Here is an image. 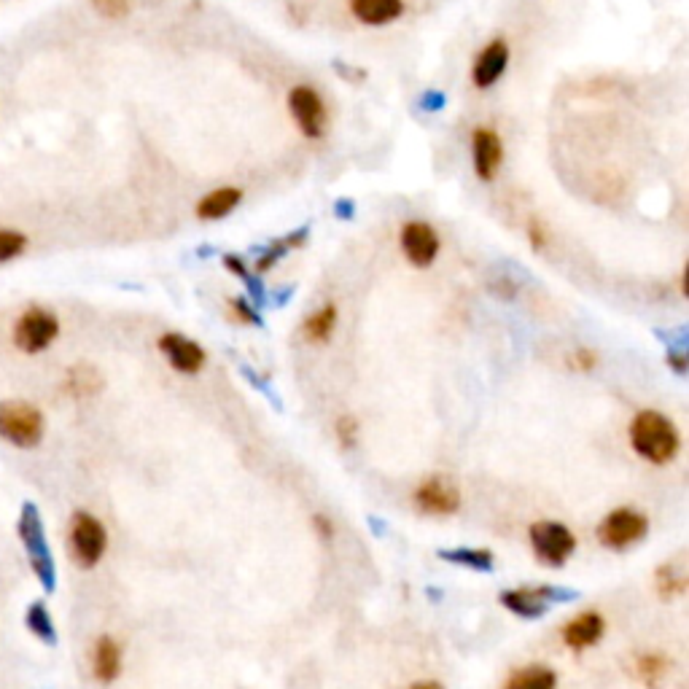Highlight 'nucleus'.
Instances as JSON below:
<instances>
[{
    "instance_id": "b1692460",
    "label": "nucleus",
    "mask_w": 689,
    "mask_h": 689,
    "mask_svg": "<svg viewBox=\"0 0 689 689\" xmlns=\"http://www.w3.org/2000/svg\"><path fill=\"white\" fill-rule=\"evenodd\" d=\"M439 555L450 560V563L477 568V571H490L493 568V555L488 550H466V547H461V550H442Z\"/></svg>"
},
{
    "instance_id": "2eb2a0df",
    "label": "nucleus",
    "mask_w": 689,
    "mask_h": 689,
    "mask_svg": "<svg viewBox=\"0 0 689 689\" xmlns=\"http://www.w3.org/2000/svg\"><path fill=\"white\" fill-rule=\"evenodd\" d=\"M606 633V622L598 611H582L576 614L574 620H568V625L563 628V641H566L568 649L574 652H582V649H590L593 644H598Z\"/></svg>"
},
{
    "instance_id": "9b49d317",
    "label": "nucleus",
    "mask_w": 689,
    "mask_h": 689,
    "mask_svg": "<svg viewBox=\"0 0 689 689\" xmlns=\"http://www.w3.org/2000/svg\"><path fill=\"white\" fill-rule=\"evenodd\" d=\"M402 251L407 262L418 270H426L437 262L439 256V235L437 229L426 221H407L402 227Z\"/></svg>"
},
{
    "instance_id": "1a4fd4ad",
    "label": "nucleus",
    "mask_w": 689,
    "mask_h": 689,
    "mask_svg": "<svg viewBox=\"0 0 689 689\" xmlns=\"http://www.w3.org/2000/svg\"><path fill=\"white\" fill-rule=\"evenodd\" d=\"M288 111L294 116L299 132L310 140H318L326 130V108L321 95L313 87H294L288 92Z\"/></svg>"
},
{
    "instance_id": "6e6552de",
    "label": "nucleus",
    "mask_w": 689,
    "mask_h": 689,
    "mask_svg": "<svg viewBox=\"0 0 689 689\" xmlns=\"http://www.w3.org/2000/svg\"><path fill=\"white\" fill-rule=\"evenodd\" d=\"M415 506L418 512L431 517H447L458 512L461 506V490L455 488L453 482L442 477V474H434V477H426L415 488Z\"/></svg>"
},
{
    "instance_id": "72a5a7b5",
    "label": "nucleus",
    "mask_w": 689,
    "mask_h": 689,
    "mask_svg": "<svg viewBox=\"0 0 689 689\" xmlns=\"http://www.w3.org/2000/svg\"><path fill=\"white\" fill-rule=\"evenodd\" d=\"M224 264H227L232 275H240V278H245V267H243V262H240V259H235V256H227V259H224Z\"/></svg>"
},
{
    "instance_id": "7c9ffc66",
    "label": "nucleus",
    "mask_w": 689,
    "mask_h": 689,
    "mask_svg": "<svg viewBox=\"0 0 689 689\" xmlns=\"http://www.w3.org/2000/svg\"><path fill=\"white\" fill-rule=\"evenodd\" d=\"M531 243L536 251H541L544 245H547V229H544V224H539V221H531Z\"/></svg>"
},
{
    "instance_id": "f03ea898",
    "label": "nucleus",
    "mask_w": 689,
    "mask_h": 689,
    "mask_svg": "<svg viewBox=\"0 0 689 689\" xmlns=\"http://www.w3.org/2000/svg\"><path fill=\"white\" fill-rule=\"evenodd\" d=\"M19 539H22V547H25L27 563L33 568V574L38 576V582L44 585L46 593H52L54 585H57V566H54L52 550H49V541H46L44 520H41V512L35 504H25L22 512H19Z\"/></svg>"
},
{
    "instance_id": "f257e3e1",
    "label": "nucleus",
    "mask_w": 689,
    "mask_h": 689,
    "mask_svg": "<svg viewBox=\"0 0 689 689\" xmlns=\"http://www.w3.org/2000/svg\"><path fill=\"white\" fill-rule=\"evenodd\" d=\"M630 445L644 461L665 466L679 455L681 437L673 420L665 418L663 412L644 410L630 423Z\"/></svg>"
},
{
    "instance_id": "6ab92c4d",
    "label": "nucleus",
    "mask_w": 689,
    "mask_h": 689,
    "mask_svg": "<svg viewBox=\"0 0 689 689\" xmlns=\"http://www.w3.org/2000/svg\"><path fill=\"white\" fill-rule=\"evenodd\" d=\"M558 687V676L547 665H525L523 671L509 676L504 689H555Z\"/></svg>"
},
{
    "instance_id": "5701e85b",
    "label": "nucleus",
    "mask_w": 689,
    "mask_h": 689,
    "mask_svg": "<svg viewBox=\"0 0 689 689\" xmlns=\"http://www.w3.org/2000/svg\"><path fill=\"white\" fill-rule=\"evenodd\" d=\"M25 622H27V630H30L38 641H44V644H49V646L57 644V628H54L52 614H49V609H46L44 603L41 601L30 603V609H27V614H25Z\"/></svg>"
},
{
    "instance_id": "c85d7f7f",
    "label": "nucleus",
    "mask_w": 689,
    "mask_h": 689,
    "mask_svg": "<svg viewBox=\"0 0 689 689\" xmlns=\"http://www.w3.org/2000/svg\"><path fill=\"white\" fill-rule=\"evenodd\" d=\"M337 439H340V445L345 447V450H350V447H356V442H358V420L353 418V415H342V418L337 420Z\"/></svg>"
},
{
    "instance_id": "4468645a",
    "label": "nucleus",
    "mask_w": 689,
    "mask_h": 689,
    "mask_svg": "<svg viewBox=\"0 0 689 689\" xmlns=\"http://www.w3.org/2000/svg\"><path fill=\"white\" fill-rule=\"evenodd\" d=\"M506 65H509V44H506L504 38L490 41V44L480 52L477 62H474V70H471V81H474V87H480V89L493 87V84L504 76Z\"/></svg>"
},
{
    "instance_id": "412c9836",
    "label": "nucleus",
    "mask_w": 689,
    "mask_h": 689,
    "mask_svg": "<svg viewBox=\"0 0 689 689\" xmlns=\"http://www.w3.org/2000/svg\"><path fill=\"white\" fill-rule=\"evenodd\" d=\"M334 329H337V305H323L318 307L310 318L305 321V337L315 345L332 340Z\"/></svg>"
},
{
    "instance_id": "423d86ee",
    "label": "nucleus",
    "mask_w": 689,
    "mask_h": 689,
    "mask_svg": "<svg viewBox=\"0 0 689 689\" xmlns=\"http://www.w3.org/2000/svg\"><path fill=\"white\" fill-rule=\"evenodd\" d=\"M531 547L533 555L550 568L566 566V560L574 555L576 539L563 523L541 520L531 525Z\"/></svg>"
},
{
    "instance_id": "bb28decb",
    "label": "nucleus",
    "mask_w": 689,
    "mask_h": 689,
    "mask_svg": "<svg viewBox=\"0 0 689 689\" xmlns=\"http://www.w3.org/2000/svg\"><path fill=\"white\" fill-rule=\"evenodd\" d=\"M684 590H687V576L676 574V568L663 566L657 571V593H660V598L671 601V598L681 595Z\"/></svg>"
},
{
    "instance_id": "20e7f679",
    "label": "nucleus",
    "mask_w": 689,
    "mask_h": 689,
    "mask_svg": "<svg viewBox=\"0 0 689 689\" xmlns=\"http://www.w3.org/2000/svg\"><path fill=\"white\" fill-rule=\"evenodd\" d=\"M60 337V321L46 307H27L14 326V345L27 356L44 353Z\"/></svg>"
},
{
    "instance_id": "a878e982",
    "label": "nucleus",
    "mask_w": 689,
    "mask_h": 689,
    "mask_svg": "<svg viewBox=\"0 0 689 689\" xmlns=\"http://www.w3.org/2000/svg\"><path fill=\"white\" fill-rule=\"evenodd\" d=\"M27 251V237L19 229H0V264H9Z\"/></svg>"
},
{
    "instance_id": "39448f33",
    "label": "nucleus",
    "mask_w": 689,
    "mask_h": 689,
    "mask_svg": "<svg viewBox=\"0 0 689 689\" xmlns=\"http://www.w3.org/2000/svg\"><path fill=\"white\" fill-rule=\"evenodd\" d=\"M105 547H108L105 525L89 512H76L70 520V550L73 558L79 560V566H97L103 560Z\"/></svg>"
},
{
    "instance_id": "473e14b6",
    "label": "nucleus",
    "mask_w": 689,
    "mask_h": 689,
    "mask_svg": "<svg viewBox=\"0 0 689 689\" xmlns=\"http://www.w3.org/2000/svg\"><path fill=\"white\" fill-rule=\"evenodd\" d=\"M232 307H235V313L240 315V318H243V321H248V323H262V321H259V315L253 313L251 307L245 305L243 299H235V302H232Z\"/></svg>"
},
{
    "instance_id": "7ed1b4c3",
    "label": "nucleus",
    "mask_w": 689,
    "mask_h": 689,
    "mask_svg": "<svg viewBox=\"0 0 689 689\" xmlns=\"http://www.w3.org/2000/svg\"><path fill=\"white\" fill-rule=\"evenodd\" d=\"M46 420L38 407L27 402H0V439L19 450L41 445Z\"/></svg>"
},
{
    "instance_id": "dca6fc26",
    "label": "nucleus",
    "mask_w": 689,
    "mask_h": 689,
    "mask_svg": "<svg viewBox=\"0 0 689 689\" xmlns=\"http://www.w3.org/2000/svg\"><path fill=\"white\" fill-rule=\"evenodd\" d=\"M350 11L361 25L383 27L404 14V0H350Z\"/></svg>"
},
{
    "instance_id": "c756f323",
    "label": "nucleus",
    "mask_w": 689,
    "mask_h": 689,
    "mask_svg": "<svg viewBox=\"0 0 689 689\" xmlns=\"http://www.w3.org/2000/svg\"><path fill=\"white\" fill-rule=\"evenodd\" d=\"M598 367V356H595L593 350H579V353H574V369H579V372H590V369Z\"/></svg>"
},
{
    "instance_id": "a211bd4d",
    "label": "nucleus",
    "mask_w": 689,
    "mask_h": 689,
    "mask_svg": "<svg viewBox=\"0 0 689 689\" xmlns=\"http://www.w3.org/2000/svg\"><path fill=\"white\" fill-rule=\"evenodd\" d=\"M240 200H243V192H240V189H235V186H224V189H216V192H210L208 197H202L200 205H197V216H200L202 221H219L224 219V216H229V213L240 205Z\"/></svg>"
},
{
    "instance_id": "ddd939ff",
    "label": "nucleus",
    "mask_w": 689,
    "mask_h": 689,
    "mask_svg": "<svg viewBox=\"0 0 689 689\" xmlns=\"http://www.w3.org/2000/svg\"><path fill=\"white\" fill-rule=\"evenodd\" d=\"M471 154H474V170L482 181H493L498 167L504 162V146L496 132L488 127H480L471 135Z\"/></svg>"
},
{
    "instance_id": "f8f14e48",
    "label": "nucleus",
    "mask_w": 689,
    "mask_h": 689,
    "mask_svg": "<svg viewBox=\"0 0 689 689\" xmlns=\"http://www.w3.org/2000/svg\"><path fill=\"white\" fill-rule=\"evenodd\" d=\"M159 350L162 356L167 358V364L181 372V375H197L202 367H205V350L197 345L194 340L184 337L178 332H167L159 337Z\"/></svg>"
},
{
    "instance_id": "aec40b11",
    "label": "nucleus",
    "mask_w": 689,
    "mask_h": 689,
    "mask_svg": "<svg viewBox=\"0 0 689 689\" xmlns=\"http://www.w3.org/2000/svg\"><path fill=\"white\" fill-rule=\"evenodd\" d=\"M65 388H68V393L73 399H89V396L100 393V388H103V377H100V372H97L95 367L81 364V367L70 369L68 377H65Z\"/></svg>"
},
{
    "instance_id": "4be33fe9",
    "label": "nucleus",
    "mask_w": 689,
    "mask_h": 689,
    "mask_svg": "<svg viewBox=\"0 0 689 689\" xmlns=\"http://www.w3.org/2000/svg\"><path fill=\"white\" fill-rule=\"evenodd\" d=\"M671 671V663L665 660L660 652H646V655H638L636 660V676L641 679L646 689H660L663 679Z\"/></svg>"
},
{
    "instance_id": "2f4dec72",
    "label": "nucleus",
    "mask_w": 689,
    "mask_h": 689,
    "mask_svg": "<svg viewBox=\"0 0 689 689\" xmlns=\"http://www.w3.org/2000/svg\"><path fill=\"white\" fill-rule=\"evenodd\" d=\"M313 523H315V531H318V536H321V539H326V541L332 539V536H334V523H332V520H329V517L315 515Z\"/></svg>"
},
{
    "instance_id": "cd10ccee",
    "label": "nucleus",
    "mask_w": 689,
    "mask_h": 689,
    "mask_svg": "<svg viewBox=\"0 0 689 689\" xmlns=\"http://www.w3.org/2000/svg\"><path fill=\"white\" fill-rule=\"evenodd\" d=\"M92 9H95L100 17L122 19L130 14V0H92Z\"/></svg>"
},
{
    "instance_id": "f3484780",
    "label": "nucleus",
    "mask_w": 689,
    "mask_h": 689,
    "mask_svg": "<svg viewBox=\"0 0 689 689\" xmlns=\"http://www.w3.org/2000/svg\"><path fill=\"white\" fill-rule=\"evenodd\" d=\"M92 671H95V679L103 681V684H111V681L119 679V673H122V646L116 644L111 636L97 638L95 652H92Z\"/></svg>"
},
{
    "instance_id": "f704fd0d",
    "label": "nucleus",
    "mask_w": 689,
    "mask_h": 689,
    "mask_svg": "<svg viewBox=\"0 0 689 689\" xmlns=\"http://www.w3.org/2000/svg\"><path fill=\"white\" fill-rule=\"evenodd\" d=\"M412 689H442V684H437V681H420Z\"/></svg>"
},
{
    "instance_id": "393cba45",
    "label": "nucleus",
    "mask_w": 689,
    "mask_h": 689,
    "mask_svg": "<svg viewBox=\"0 0 689 689\" xmlns=\"http://www.w3.org/2000/svg\"><path fill=\"white\" fill-rule=\"evenodd\" d=\"M302 243H305V232H294V235L283 237V240H278V243H272L270 251L264 253L262 259L256 262V272H267L272 264L278 262L283 253H288L291 248H299Z\"/></svg>"
},
{
    "instance_id": "9d476101",
    "label": "nucleus",
    "mask_w": 689,
    "mask_h": 689,
    "mask_svg": "<svg viewBox=\"0 0 689 689\" xmlns=\"http://www.w3.org/2000/svg\"><path fill=\"white\" fill-rule=\"evenodd\" d=\"M560 598H574V593H560L552 587H517V590H506L501 595V603L523 620H539Z\"/></svg>"
},
{
    "instance_id": "0eeeda50",
    "label": "nucleus",
    "mask_w": 689,
    "mask_h": 689,
    "mask_svg": "<svg viewBox=\"0 0 689 689\" xmlns=\"http://www.w3.org/2000/svg\"><path fill=\"white\" fill-rule=\"evenodd\" d=\"M649 533V520L636 509H614L598 525V539L609 550H628Z\"/></svg>"
}]
</instances>
